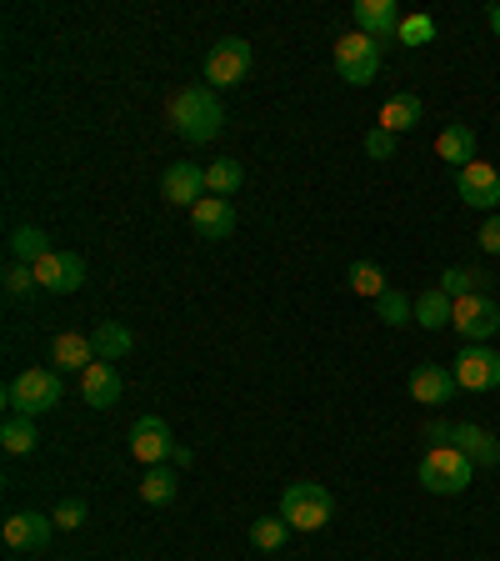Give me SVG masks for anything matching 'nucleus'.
I'll use <instances>...</instances> for the list:
<instances>
[{"mask_svg":"<svg viewBox=\"0 0 500 561\" xmlns=\"http://www.w3.org/2000/svg\"><path fill=\"white\" fill-rule=\"evenodd\" d=\"M455 391H461V386H455V371H445V366H416L410 371V396H416L420 407L441 411Z\"/></svg>","mask_w":500,"mask_h":561,"instance_id":"17","label":"nucleus"},{"mask_svg":"<svg viewBox=\"0 0 500 561\" xmlns=\"http://www.w3.org/2000/svg\"><path fill=\"white\" fill-rule=\"evenodd\" d=\"M395 141H401V136H391V131H381V126H376V131L366 136V155H370V161H391Z\"/></svg>","mask_w":500,"mask_h":561,"instance_id":"34","label":"nucleus"},{"mask_svg":"<svg viewBox=\"0 0 500 561\" xmlns=\"http://www.w3.org/2000/svg\"><path fill=\"white\" fill-rule=\"evenodd\" d=\"M160 196H166L170 206L205 201V166H191V161H176V166H166V176H160Z\"/></svg>","mask_w":500,"mask_h":561,"instance_id":"15","label":"nucleus"},{"mask_svg":"<svg viewBox=\"0 0 500 561\" xmlns=\"http://www.w3.org/2000/svg\"><path fill=\"white\" fill-rule=\"evenodd\" d=\"M91 347H96V361H120V357H131L135 336L120 322H100L96 331H91Z\"/></svg>","mask_w":500,"mask_h":561,"instance_id":"26","label":"nucleus"},{"mask_svg":"<svg viewBox=\"0 0 500 561\" xmlns=\"http://www.w3.org/2000/svg\"><path fill=\"white\" fill-rule=\"evenodd\" d=\"M451 446H461L476 466H500V436L486 426H476V421H461V426L451 431Z\"/></svg>","mask_w":500,"mask_h":561,"instance_id":"19","label":"nucleus"},{"mask_svg":"<svg viewBox=\"0 0 500 561\" xmlns=\"http://www.w3.org/2000/svg\"><path fill=\"white\" fill-rule=\"evenodd\" d=\"M170 452H176V442H170L166 417H141V421L131 426V456H135L141 466L170 461Z\"/></svg>","mask_w":500,"mask_h":561,"instance_id":"12","label":"nucleus"},{"mask_svg":"<svg viewBox=\"0 0 500 561\" xmlns=\"http://www.w3.org/2000/svg\"><path fill=\"white\" fill-rule=\"evenodd\" d=\"M50 366H56V371H85V366H96V347H91V336L60 331L56 341H50Z\"/></svg>","mask_w":500,"mask_h":561,"instance_id":"20","label":"nucleus"},{"mask_svg":"<svg viewBox=\"0 0 500 561\" xmlns=\"http://www.w3.org/2000/svg\"><path fill=\"white\" fill-rule=\"evenodd\" d=\"M170 461H176V466H191L195 452H191V446H176V452H170Z\"/></svg>","mask_w":500,"mask_h":561,"instance_id":"38","label":"nucleus"},{"mask_svg":"<svg viewBox=\"0 0 500 561\" xmlns=\"http://www.w3.org/2000/svg\"><path fill=\"white\" fill-rule=\"evenodd\" d=\"M240 180H246V166H240V161H211V166H205V196H236L240 191Z\"/></svg>","mask_w":500,"mask_h":561,"instance_id":"27","label":"nucleus"},{"mask_svg":"<svg viewBox=\"0 0 500 561\" xmlns=\"http://www.w3.org/2000/svg\"><path fill=\"white\" fill-rule=\"evenodd\" d=\"M81 401L91 411H110L120 401V371L116 361H96V366L81 371Z\"/></svg>","mask_w":500,"mask_h":561,"instance_id":"14","label":"nucleus"},{"mask_svg":"<svg viewBox=\"0 0 500 561\" xmlns=\"http://www.w3.org/2000/svg\"><path fill=\"white\" fill-rule=\"evenodd\" d=\"M416 477L430 496H461V491L471 487V477H476V461H471L461 446H430V452L420 456Z\"/></svg>","mask_w":500,"mask_h":561,"instance_id":"3","label":"nucleus"},{"mask_svg":"<svg viewBox=\"0 0 500 561\" xmlns=\"http://www.w3.org/2000/svg\"><path fill=\"white\" fill-rule=\"evenodd\" d=\"M170 126H176L180 141L205 145L226 126V106H221V96H215L211 85H186V91H176V101H170Z\"/></svg>","mask_w":500,"mask_h":561,"instance_id":"1","label":"nucleus"},{"mask_svg":"<svg viewBox=\"0 0 500 561\" xmlns=\"http://www.w3.org/2000/svg\"><path fill=\"white\" fill-rule=\"evenodd\" d=\"M480 252L500 256V211H496V215H486V226H480Z\"/></svg>","mask_w":500,"mask_h":561,"instance_id":"36","label":"nucleus"},{"mask_svg":"<svg viewBox=\"0 0 500 561\" xmlns=\"http://www.w3.org/2000/svg\"><path fill=\"white\" fill-rule=\"evenodd\" d=\"M451 421H430V426H426V442H436V446H451Z\"/></svg>","mask_w":500,"mask_h":561,"instance_id":"37","label":"nucleus"},{"mask_svg":"<svg viewBox=\"0 0 500 561\" xmlns=\"http://www.w3.org/2000/svg\"><path fill=\"white\" fill-rule=\"evenodd\" d=\"M350 21H356V31L360 36H370L376 46H391L405 15H401L395 0H356V5H350Z\"/></svg>","mask_w":500,"mask_h":561,"instance_id":"10","label":"nucleus"},{"mask_svg":"<svg viewBox=\"0 0 500 561\" xmlns=\"http://www.w3.org/2000/svg\"><path fill=\"white\" fill-rule=\"evenodd\" d=\"M476 145H480V136H476V126H465V120H455V126H445V131L436 136V155L455 171H465L476 161Z\"/></svg>","mask_w":500,"mask_h":561,"instance_id":"18","label":"nucleus"},{"mask_svg":"<svg viewBox=\"0 0 500 561\" xmlns=\"http://www.w3.org/2000/svg\"><path fill=\"white\" fill-rule=\"evenodd\" d=\"M85 522V502H60L56 506V526H66V531H75V526Z\"/></svg>","mask_w":500,"mask_h":561,"instance_id":"35","label":"nucleus"},{"mask_svg":"<svg viewBox=\"0 0 500 561\" xmlns=\"http://www.w3.org/2000/svg\"><path fill=\"white\" fill-rule=\"evenodd\" d=\"M455 331H461L465 347H486L490 336L500 331V306L490 296H461L455 301Z\"/></svg>","mask_w":500,"mask_h":561,"instance_id":"7","label":"nucleus"},{"mask_svg":"<svg viewBox=\"0 0 500 561\" xmlns=\"http://www.w3.org/2000/svg\"><path fill=\"white\" fill-rule=\"evenodd\" d=\"M331 491L321 487V481H290L286 491H281V522L290 526V531H321V526H331Z\"/></svg>","mask_w":500,"mask_h":561,"instance_id":"4","label":"nucleus"},{"mask_svg":"<svg viewBox=\"0 0 500 561\" xmlns=\"http://www.w3.org/2000/svg\"><path fill=\"white\" fill-rule=\"evenodd\" d=\"M376 311H381L385 326H410V322H416V301L405 296V291H395V287L385 291L381 301H376Z\"/></svg>","mask_w":500,"mask_h":561,"instance_id":"31","label":"nucleus"},{"mask_svg":"<svg viewBox=\"0 0 500 561\" xmlns=\"http://www.w3.org/2000/svg\"><path fill=\"white\" fill-rule=\"evenodd\" d=\"M420 116H426L420 96H416V91H401V96H391L381 106V131L405 136V131H416V126H420Z\"/></svg>","mask_w":500,"mask_h":561,"instance_id":"21","label":"nucleus"},{"mask_svg":"<svg viewBox=\"0 0 500 561\" xmlns=\"http://www.w3.org/2000/svg\"><path fill=\"white\" fill-rule=\"evenodd\" d=\"M395 40H401V46H430V40H436V21H430L426 11H416V15H405L401 21V31H395Z\"/></svg>","mask_w":500,"mask_h":561,"instance_id":"32","label":"nucleus"},{"mask_svg":"<svg viewBox=\"0 0 500 561\" xmlns=\"http://www.w3.org/2000/svg\"><path fill=\"white\" fill-rule=\"evenodd\" d=\"M176 491H180V477H176V466H145V481H141V502L145 506H170L176 502Z\"/></svg>","mask_w":500,"mask_h":561,"instance_id":"24","label":"nucleus"},{"mask_svg":"<svg viewBox=\"0 0 500 561\" xmlns=\"http://www.w3.org/2000/svg\"><path fill=\"white\" fill-rule=\"evenodd\" d=\"M36 281H40V291H50V296H71V291L85 287V261L75 252H60L56 246V252L36 266Z\"/></svg>","mask_w":500,"mask_h":561,"instance_id":"11","label":"nucleus"},{"mask_svg":"<svg viewBox=\"0 0 500 561\" xmlns=\"http://www.w3.org/2000/svg\"><path fill=\"white\" fill-rule=\"evenodd\" d=\"M376 71H381V46L370 36H341L335 40V75L350 85H370L376 81Z\"/></svg>","mask_w":500,"mask_h":561,"instance_id":"6","label":"nucleus"},{"mask_svg":"<svg viewBox=\"0 0 500 561\" xmlns=\"http://www.w3.org/2000/svg\"><path fill=\"white\" fill-rule=\"evenodd\" d=\"M5 246H11V261H15V266H31V271H36V266L46 261L50 252H56V246H50V236H46L40 226L11 231V241H5Z\"/></svg>","mask_w":500,"mask_h":561,"instance_id":"22","label":"nucleus"},{"mask_svg":"<svg viewBox=\"0 0 500 561\" xmlns=\"http://www.w3.org/2000/svg\"><path fill=\"white\" fill-rule=\"evenodd\" d=\"M246 75H250V40L230 36L205 50V85H211V91H230V85H240Z\"/></svg>","mask_w":500,"mask_h":561,"instance_id":"5","label":"nucleus"},{"mask_svg":"<svg viewBox=\"0 0 500 561\" xmlns=\"http://www.w3.org/2000/svg\"><path fill=\"white\" fill-rule=\"evenodd\" d=\"M350 291H356V296L381 301L385 291H391V281H385V271L376 261H356V266H350Z\"/></svg>","mask_w":500,"mask_h":561,"instance_id":"29","label":"nucleus"},{"mask_svg":"<svg viewBox=\"0 0 500 561\" xmlns=\"http://www.w3.org/2000/svg\"><path fill=\"white\" fill-rule=\"evenodd\" d=\"M36 291H40V281L31 266H11V271H5V296L11 301H36Z\"/></svg>","mask_w":500,"mask_h":561,"instance_id":"33","label":"nucleus"},{"mask_svg":"<svg viewBox=\"0 0 500 561\" xmlns=\"http://www.w3.org/2000/svg\"><path fill=\"white\" fill-rule=\"evenodd\" d=\"M486 21H490V31H496V36H500V5H490V11H486Z\"/></svg>","mask_w":500,"mask_h":561,"instance_id":"39","label":"nucleus"},{"mask_svg":"<svg viewBox=\"0 0 500 561\" xmlns=\"http://www.w3.org/2000/svg\"><path fill=\"white\" fill-rule=\"evenodd\" d=\"M490 287V271H480V266H445L441 271V291L445 296H486Z\"/></svg>","mask_w":500,"mask_h":561,"instance_id":"25","label":"nucleus"},{"mask_svg":"<svg viewBox=\"0 0 500 561\" xmlns=\"http://www.w3.org/2000/svg\"><path fill=\"white\" fill-rule=\"evenodd\" d=\"M455 386L461 391H496L500 386V351L490 347H461V357H455Z\"/></svg>","mask_w":500,"mask_h":561,"instance_id":"9","label":"nucleus"},{"mask_svg":"<svg viewBox=\"0 0 500 561\" xmlns=\"http://www.w3.org/2000/svg\"><path fill=\"white\" fill-rule=\"evenodd\" d=\"M290 541V526L281 516H261V522H250V547L255 551H281Z\"/></svg>","mask_w":500,"mask_h":561,"instance_id":"30","label":"nucleus"},{"mask_svg":"<svg viewBox=\"0 0 500 561\" xmlns=\"http://www.w3.org/2000/svg\"><path fill=\"white\" fill-rule=\"evenodd\" d=\"M0 446H5V456H31L40 446L36 421H31V417H11L5 426H0Z\"/></svg>","mask_w":500,"mask_h":561,"instance_id":"28","label":"nucleus"},{"mask_svg":"<svg viewBox=\"0 0 500 561\" xmlns=\"http://www.w3.org/2000/svg\"><path fill=\"white\" fill-rule=\"evenodd\" d=\"M5 547L11 551H40L50 541V531H56V516H40V512H15L5 516Z\"/></svg>","mask_w":500,"mask_h":561,"instance_id":"13","label":"nucleus"},{"mask_svg":"<svg viewBox=\"0 0 500 561\" xmlns=\"http://www.w3.org/2000/svg\"><path fill=\"white\" fill-rule=\"evenodd\" d=\"M191 226L201 231V241H230L236 231V206L226 196H205V201L191 206Z\"/></svg>","mask_w":500,"mask_h":561,"instance_id":"16","label":"nucleus"},{"mask_svg":"<svg viewBox=\"0 0 500 561\" xmlns=\"http://www.w3.org/2000/svg\"><path fill=\"white\" fill-rule=\"evenodd\" d=\"M455 196H461L471 211H500V171L486 161H471L465 171H455Z\"/></svg>","mask_w":500,"mask_h":561,"instance_id":"8","label":"nucleus"},{"mask_svg":"<svg viewBox=\"0 0 500 561\" xmlns=\"http://www.w3.org/2000/svg\"><path fill=\"white\" fill-rule=\"evenodd\" d=\"M455 322V296H445L441 287H430L416 296V326H426V331H445V326Z\"/></svg>","mask_w":500,"mask_h":561,"instance_id":"23","label":"nucleus"},{"mask_svg":"<svg viewBox=\"0 0 500 561\" xmlns=\"http://www.w3.org/2000/svg\"><path fill=\"white\" fill-rule=\"evenodd\" d=\"M60 401H66V382H60L56 366H31L21 371V376H11V386H5V407H11V417H46V411H56Z\"/></svg>","mask_w":500,"mask_h":561,"instance_id":"2","label":"nucleus"}]
</instances>
